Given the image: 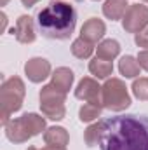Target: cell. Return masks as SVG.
<instances>
[{
	"label": "cell",
	"mask_w": 148,
	"mask_h": 150,
	"mask_svg": "<svg viewBox=\"0 0 148 150\" xmlns=\"http://www.w3.org/2000/svg\"><path fill=\"white\" fill-rule=\"evenodd\" d=\"M40 0H21V4L25 5V7H33L35 4H38Z\"/></svg>",
	"instance_id": "d4e9b609"
},
{
	"label": "cell",
	"mask_w": 148,
	"mask_h": 150,
	"mask_svg": "<svg viewBox=\"0 0 148 150\" xmlns=\"http://www.w3.org/2000/svg\"><path fill=\"white\" fill-rule=\"evenodd\" d=\"M101 105L111 112H122L131 107V96L125 82L120 79H108L101 86Z\"/></svg>",
	"instance_id": "5b68a950"
},
{
	"label": "cell",
	"mask_w": 148,
	"mask_h": 150,
	"mask_svg": "<svg viewBox=\"0 0 148 150\" xmlns=\"http://www.w3.org/2000/svg\"><path fill=\"white\" fill-rule=\"evenodd\" d=\"M138 63H140V67L143 68V70H147L148 72V49H145V51H141L140 54H138Z\"/></svg>",
	"instance_id": "603a6c76"
},
{
	"label": "cell",
	"mask_w": 148,
	"mask_h": 150,
	"mask_svg": "<svg viewBox=\"0 0 148 150\" xmlns=\"http://www.w3.org/2000/svg\"><path fill=\"white\" fill-rule=\"evenodd\" d=\"M127 9H129L127 0H106L103 4V14L111 21L122 19L124 14L127 12Z\"/></svg>",
	"instance_id": "5bb4252c"
},
{
	"label": "cell",
	"mask_w": 148,
	"mask_h": 150,
	"mask_svg": "<svg viewBox=\"0 0 148 150\" xmlns=\"http://www.w3.org/2000/svg\"><path fill=\"white\" fill-rule=\"evenodd\" d=\"M134 42H136L138 47L148 49V28H145V30L140 32V33H136V35H134Z\"/></svg>",
	"instance_id": "7402d4cb"
},
{
	"label": "cell",
	"mask_w": 148,
	"mask_h": 150,
	"mask_svg": "<svg viewBox=\"0 0 148 150\" xmlns=\"http://www.w3.org/2000/svg\"><path fill=\"white\" fill-rule=\"evenodd\" d=\"M5 136L12 143H25L45 129V119L38 113H23L18 119L9 120L5 126Z\"/></svg>",
	"instance_id": "3957f363"
},
{
	"label": "cell",
	"mask_w": 148,
	"mask_h": 150,
	"mask_svg": "<svg viewBox=\"0 0 148 150\" xmlns=\"http://www.w3.org/2000/svg\"><path fill=\"white\" fill-rule=\"evenodd\" d=\"M28 150H66V149H61V147H51V145H47V147H44V149H37V147H30Z\"/></svg>",
	"instance_id": "cb8c5ba5"
},
{
	"label": "cell",
	"mask_w": 148,
	"mask_h": 150,
	"mask_svg": "<svg viewBox=\"0 0 148 150\" xmlns=\"http://www.w3.org/2000/svg\"><path fill=\"white\" fill-rule=\"evenodd\" d=\"M75 98L84 101H101V86L98 84V80L84 77L75 89Z\"/></svg>",
	"instance_id": "30bf717a"
},
{
	"label": "cell",
	"mask_w": 148,
	"mask_h": 150,
	"mask_svg": "<svg viewBox=\"0 0 148 150\" xmlns=\"http://www.w3.org/2000/svg\"><path fill=\"white\" fill-rule=\"evenodd\" d=\"M92 2H98V0H92Z\"/></svg>",
	"instance_id": "f1b7e54d"
},
{
	"label": "cell",
	"mask_w": 148,
	"mask_h": 150,
	"mask_svg": "<svg viewBox=\"0 0 148 150\" xmlns=\"http://www.w3.org/2000/svg\"><path fill=\"white\" fill-rule=\"evenodd\" d=\"M44 142H45V145H51V147L66 149V145L70 142V134H68V131L65 127L54 126V127H49L44 133Z\"/></svg>",
	"instance_id": "4fadbf2b"
},
{
	"label": "cell",
	"mask_w": 148,
	"mask_h": 150,
	"mask_svg": "<svg viewBox=\"0 0 148 150\" xmlns=\"http://www.w3.org/2000/svg\"><path fill=\"white\" fill-rule=\"evenodd\" d=\"M5 26H7V16L2 12V28H0V32H5Z\"/></svg>",
	"instance_id": "484cf974"
},
{
	"label": "cell",
	"mask_w": 148,
	"mask_h": 150,
	"mask_svg": "<svg viewBox=\"0 0 148 150\" xmlns=\"http://www.w3.org/2000/svg\"><path fill=\"white\" fill-rule=\"evenodd\" d=\"M75 2H82V0H75Z\"/></svg>",
	"instance_id": "83f0119b"
},
{
	"label": "cell",
	"mask_w": 148,
	"mask_h": 150,
	"mask_svg": "<svg viewBox=\"0 0 148 150\" xmlns=\"http://www.w3.org/2000/svg\"><path fill=\"white\" fill-rule=\"evenodd\" d=\"M25 74L30 82H44L51 75V63L45 58H32L25 63Z\"/></svg>",
	"instance_id": "ba28073f"
},
{
	"label": "cell",
	"mask_w": 148,
	"mask_h": 150,
	"mask_svg": "<svg viewBox=\"0 0 148 150\" xmlns=\"http://www.w3.org/2000/svg\"><path fill=\"white\" fill-rule=\"evenodd\" d=\"M51 77H52L51 84H52L56 89H59V91H63L65 94H68V91L72 89L73 80H75L73 72H72L70 68H66V67H59V68L54 70V74L51 75Z\"/></svg>",
	"instance_id": "7c38bea8"
},
{
	"label": "cell",
	"mask_w": 148,
	"mask_h": 150,
	"mask_svg": "<svg viewBox=\"0 0 148 150\" xmlns=\"http://www.w3.org/2000/svg\"><path fill=\"white\" fill-rule=\"evenodd\" d=\"M118 70H120V74L124 75L125 79H136V77L140 75L141 67H140V63H138L136 58H132V56H124V58L118 61Z\"/></svg>",
	"instance_id": "e0dca14e"
},
{
	"label": "cell",
	"mask_w": 148,
	"mask_h": 150,
	"mask_svg": "<svg viewBox=\"0 0 148 150\" xmlns=\"http://www.w3.org/2000/svg\"><path fill=\"white\" fill-rule=\"evenodd\" d=\"M132 94L141 100V101H147L148 100V77H141V79H136L132 82Z\"/></svg>",
	"instance_id": "ffe728a7"
},
{
	"label": "cell",
	"mask_w": 148,
	"mask_h": 150,
	"mask_svg": "<svg viewBox=\"0 0 148 150\" xmlns=\"http://www.w3.org/2000/svg\"><path fill=\"white\" fill-rule=\"evenodd\" d=\"M103 112V105L101 101H87L85 105H82V108L78 110V119L82 122H91L94 119H98Z\"/></svg>",
	"instance_id": "ac0fdd59"
},
{
	"label": "cell",
	"mask_w": 148,
	"mask_h": 150,
	"mask_svg": "<svg viewBox=\"0 0 148 150\" xmlns=\"http://www.w3.org/2000/svg\"><path fill=\"white\" fill-rule=\"evenodd\" d=\"M25 94H26V87L19 77L14 75V77L2 82V87H0V120L4 126L9 122L11 113L21 110Z\"/></svg>",
	"instance_id": "277c9868"
},
{
	"label": "cell",
	"mask_w": 148,
	"mask_h": 150,
	"mask_svg": "<svg viewBox=\"0 0 148 150\" xmlns=\"http://www.w3.org/2000/svg\"><path fill=\"white\" fill-rule=\"evenodd\" d=\"M7 2H9V0H0V4H2V5H5Z\"/></svg>",
	"instance_id": "4316f807"
},
{
	"label": "cell",
	"mask_w": 148,
	"mask_h": 150,
	"mask_svg": "<svg viewBox=\"0 0 148 150\" xmlns=\"http://www.w3.org/2000/svg\"><path fill=\"white\" fill-rule=\"evenodd\" d=\"M105 33H106V26H105V23H103L101 19H98V18L87 19V21L82 25V28H80V38H84V40H87V42H91V44H96L98 40H101Z\"/></svg>",
	"instance_id": "8fae6325"
},
{
	"label": "cell",
	"mask_w": 148,
	"mask_h": 150,
	"mask_svg": "<svg viewBox=\"0 0 148 150\" xmlns=\"http://www.w3.org/2000/svg\"><path fill=\"white\" fill-rule=\"evenodd\" d=\"M92 51H94V44H91V42H87L84 38H77L72 44V54H73L75 58H78V59L91 58Z\"/></svg>",
	"instance_id": "d6986e66"
},
{
	"label": "cell",
	"mask_w": 148,
	"mask_h": 150,
	"mask_svg": "<svg viewBox=\"0 0 148 150\" xmlns=\"http://www.w3.org/2000/svg\"><path fill=\"white\" fill-rule=\"evenodd\" d=\"M118 52H120V44L113 38H106L98 44V58H101V59L111 61L118 56Z\"/></svg>",
	"instance_id": "2e32d148"
},
{
	"label": "cell",
	"mask_w": 148,
	"mask_h": 150,
	"mask_svg": "<svg viewBox=\"0 0 148 150\" xmlns=\"http://www.w3.org/2000/svg\"><path fill=\"white\" fill-rule=\"evenodd\" d=\"M143 2H148V0H143Z\"/></svg>",
	"instance_id": "f546056e"
},
{
	"label": "cell",
	"mask_w": 148,
	"mask_h": 150,
	"mask_svg": "<svg viewBox=\"0 0 148 150\" xmlns=\"http://www.w3.org/2000/svg\"><path fill=\"white\" fill-rule=\"evenodd\" d=\"M101 150H148L147 115H118L99 120Z\"/></svg>",
	"instance_id": "6da1fadb"
},
{
	"label": "cell",
	"mask_w": 148,
	"mask_h": 150,
	"mask_svg": "<svg viewBox=\"0 0 148 150\" xmlns=\"http://www.w3.org/2000/svg\"><path fill=\"white\" fill-rule=\"evenodd\" d=\"M148 26V7L143 4L129 5L127 12L122 18V28L127 33H140Z\"/></svg>",
	"instance_id": "52a82bcc"
},
{
	"label": "cell",
	"mask_w": 148,
	"mask_h": 150,
	"mask_svg": "<svg viewBox=\"0 0 148 150\" xmlns=\"http://www.w3.org/2000/svg\"><path fill=\"white\" fill-rule=\"evenodd\" d=\"M89 72L94 75L96 79H108L113 74V65L108 59H101V58H94L89 63Z\"/></svg>",
	"instance_id": "9a60e30c"
},
{
	"label": "cell",
	"mask_w": 148,
	"mask_h": 150,
	"mask_svg": "<svg viewBox=\"0 0 148 150\" xmlns=\"http://www.w3.org/2000/svg\"><path fill=\"white\" fill-rule=\"evenodd\" d=\"M12 35L16 37V40L19 44H32L37 38V32H35V25L33 19L26 14L19 16L16 21V28L12 30Z\"/></svg>",
	"instance_id": "9c48e42d"
},
{
	"label": "cell",
	"mask_w": 148,
	"mask_h": 150,
	"mask_svg": "<svg viewBox=\"0 0 148 150\" xmlns=\"http://www.w3.org/2000/svg\"><path fill=\"white\" fill-rule=\"evenodd\" d=\"M84 140H85V145L87 147H96L98 145V140H99V122L89 126L84 133Z\"/></svg>",
	"instance_id": "44dd1931"
},
{
	"label": "cell",
	"mask_w": 148,
	"mask_h": 150,
	"mask_svg": "<svg viewBox=\"0 0 148 150\" xmlns=\"http://www.w3.org/2000/svg\"><path fill=\"white\" fill-rule=\"evenodd\" d=\"M40 110L42 113L51 119V120H61L65 119V100H66V94L59 89H56L52 84H45L42 89H40Z\"/></svg>",
	"instance_id": "8992f818"
},
{
	"label": "cell",
	"mask_w": 148,
	"mask_h": 150,
	"mask_svg": "<svg viewBox=\"0 0 148 150\" xmlns=\"http://www.w3.org/2000/svg\"><path fill=\"white\" fill-rule=\"evenodd\" d=\"M37 26L42 37L51 40H66L77 26V11L63 0H51L37 14Z\"/></svg>",
	"instance_id": "7a4b0ae2"
}]
</instances>
